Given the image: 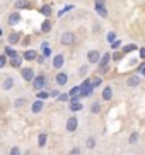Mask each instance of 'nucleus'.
Instances as JSON below:
<instances>
[{"label":"nucleus","instance_id":"obj_46","mask_svg":"<svg viewBox=\"0 0 145 155\" xmlns=\"http://www.w3.org/2000/svg\"><path fill=\"white\" fill-rule=\"evenodd\" d=\"M113 58H114V60H116V61H118V60H120V58H121V55H120V53H116V55H114V56H113Z\"/></svg>","mask_w":145,"mask_h":155},{"label":"nucleus","instance_id":"obj_14","mask_svg":"<svg viewBox=\"0 0 145 155\" xmlns=\"http://www.w3.org/2000/svg\"><path fill=\"white\" fill-rule=\"evenodd\" d=\"M2 87H4V91H10L14 87V78L12 77H7L4 80V84H2Z\"/></svg>","mask_w":145,"mask_h":155},{"label":"nucleus","instance_id":"obj_10","mask_svg":"<svg viewBox=\"0 0 145 155\" xmlns=\"http://www.w3.org/2000/svg\"><path fill=\"white\" fill-rule=\"evenodd\" d=\"M101 97H103L104 101H111L113 99V89H111V87H104V91H103Z\"/></svg>","mask_w":145,"mask_h":155},{"label":"nucleus","instance_id":"obj_24","mask_svg":"<svg viewBox=\"0 0 145 155\" xmlns=\"http://www.w3.org/2000/svg\"><path fill=\"white\" fill-rule=\"evenodd\" d=\"M43 56L45 58L51 56V48H48V43H43Z\"/></svg>","mask_w":145,"mask_h":155},{"label":"nucleus","instance_id":"obj_40","mask_svg":"<svg viewBox=\"0 0 145 155\" xmlns=\"http://www.w3.org/2000/svg\"><path fill=\"white\" fill-rule=\"evenodd\" d=\"M86 73H87V67H82V68H80V75H82V77H84Z\"/></svg>","mask_w":145,"mask_h":155},{"label":"nucleus","instance_id":"obj_1","mask_svg":"<svg viewBox=\"0 0 145 155\" xmlns=\"http://www.w3.org/2000/svg\"><path fill=\"white\" fill-rule=\"evenodd\" d=\"M60 43H62L63 46L73 45V43H75V34H73V32H70V31L62 32V34H60Z\"/></svg>","mask_w":145,"mask_h":155},{"label":"nucleus","instance_id":"obj_15","mask_svg":"<svg viewBox=\"0 0 145 155\" xmlns=\"http://www.w3.org/2000/svg\"><path fill=\"white\" fill-rule=\"evenodd\" d=\"M86 147L89 148V150L96 148V138H94V137H87V138H86Z\"/></svg>","mask_w":145,"mask_h":155},{"label":"nucleus","instance_id":"obj_13","mask_svg":"<svg viewBox=\"0 0 145 155\" xmlns=\"http://www.w3.org/2000/svg\"><path fill=\"white\" fill-rule=\"evenodd\" d=\"M68 96H70V99H75V97H80V85H75L70 89V92H68Z\"/></svg>","mask_w":145,"mask_h":155},{"label":"nucleus","instance_id":"obj_41","mask_svg":"<svg viewBox=\"0 0 145 155\" xmlns=\"http://www.w3.org/2000/svg\"><path fill=\"white\" fill-rule=\"evenodd\" d=\"M99 84H101V78H96L94 82H92V85H94V87H97Z\"/></svg>","mask_w":145,"mask_h":155},{"label":"nucleus","instance_id":"obj_30","mask_svg":"<svg viewBox=\"0 0 145 155\" xmlns=\"http://www.w3.org/2000/svg\"><path fill=\"white\" fill-rule=\"evenodd\" d=\"M133 50H137V45H126L125 48H123L125 53H130V51H133Z\"/></svg>","mask_w":145,"mask_h":155},{"label":"nucleus","instance_id":"obj_36","mask_svg":"<svg viewBox=\"0 0 145 155\" xmlns=\"http://www.w3.org/2000/svg\"><path fill=\"white\" fill-rule=\"evenodd\" d=\"M137 140H138V133H133V135H130V143H135Z\"/></svg>","mask_w":145,"mask_h":155},{"label":"nucleus","instance_id":"obj_4","mask_svg":"<svg viewBox=\"0 0 145 155\" xmlns=\"http://www.w3.org/2000/svg\"><path fill=\"white\" fill-rule=\"evenodd\" d=\"M99 60H101L99 51L92 50V51H89V53H87V61H89V63H99Z\"/></svg>","mask_w":145,"mask_h":155},{"label":"nucleus","instance_id":"obj_2","mask_svg":"<svg viewBox=\"0 0 145 155\" xmlns=\"http://www.w3.org/2000/svg\"><path fill=\"white\" fill-rule=\"evenodd\" d=\"M21 77L26 80V82H32L34 80V70L32 68H29V67H24V68H21Z\"/></svg>","mask_w":145,"mask_h":155},{"label":"nucleus","instance_id":"obj_12","mask_svg":"<svg viewBox=\"0 0 145 155\" xmlns=\"http://www.w3.org/2000/svg\"><path fill=\"white\" fill-rule=\"evenodd\" d=\"M126 85H128V87H137V85H140V77H137V75L130 77V78L126 80Z\"/></svg>","mask_w":145,"mask_h":155},{"label":"nucleus","instance_id":"obj_8","mask_svg":"<svg viewBox=\"0 0 145 155\" xmlns=\"http://www.w3.org/2000/svg\"><path fill=\"white\" fill-rule=\"evenodd\" d=\"M68 107H70V111H80L82 107H84V104L79 101V97H75V99L70 101V106H68Z\"/></svg>","mask_w":145,"mask_h":155},{"label":"nucleus","instance_id":"obj_23","mask_svg":"<svg viewBox=\"0 0 145 155\" xmlns=\"http://www.w3.org/2000/svg\"><path fill=\"white\" fill-rule=\"evenodd\" d=\"M41 31L43 32H50L51 31V22L50 21H45V22L41 24Z\"/></svg>","mask_w":145,"mask_h":155},{"label":"nucleus","instance_id":"obj_45","mask_svg":"<svg viewBox=\"0 0 145 155\" xmlns=\"http://www.w3.org/2000/svg\"><path fill=\"white\" fill-rule=\"evenodd\" d=\"M140 56L145 60V48H142V50H140Z\"/></svg>","mask_w":145,"mask_h":155},{"label":"nucleus","instance_id":"obj_33","mask_svg":"<svg viewBox=\"0 0 145 155\" xmlns=\"http://www.w3.org/2000/svg\"><path fill=\"white\" fill-rule=\"evenodd\" d=\"M22 104H26V99H24V97H22V99H15V102H14L15 107H21Z\"/></svg>","mask_w":145,"mask_h":155},{"label":"nucleus","instance_id":"obj_43","mask_svg":"<svg viewBox=\"0 0 145 155\" xmlns=\"http://www.w3.org/2000/svg\"><path fill=\"white\" fill-rule=\"evenodd\" d=\"M38 63H45V56H38Z\"/></svg>","mask_w":145,"mask_h":155},{"label":"nucleus","instance_id":"obj_9","mask_svg":"<svg viewBox=\"0 0 145 155\" xmlns=\"http://www.w3.org/2000/svg\"><path fill=\"white\" fill-rule=\"evenodd\" d=\"M55 82L58 84V85H65V84L68 82V75L65 72L58 73V75H56V78H55Z\"/></svg>","mask_w":145,"mask_h":155},{"label":"nucleus","instance_id":"obj_35","mask_svg":"<svg viewBox=\"0 0 145 155\" xmlns=\"http://www.w3.org/2000/svg\"><path fill=\"white\" fill-rule=\"evenodd\" d=\"M68 99H70L68 94H60V96H58V101H62V102H67Z\"/></svg>","mask_w":145,"mask_h":155},{"label":"nucleus","instance_id":"obj_18","mask_svg":"<svg viewBox=\"0 0 145 155\" xmlns=\"http://www.w3.org/2000/svg\"><path fill=\"white\" fill-rule=\"evenodd\" d=\"M24 58L31 61V60H36V58H38V55H36V51H34V50H27L26 53H24Z\"/></svg>","mask_w":145,"mask_h":155},{"label":"nucleus","instance_id":"obj_25","mask_svg":"<svg viewBox=\"0 0 145 155\" xmlns=\"http://www.w3.org/2000/svg\"><path fill=\"white\" fill-rule=\"evenodd\" d=\"M9 43H10V45H15V43H19V34H17V32H12V34H9Z\"/></svg>","mask_w":145,"mask_h":155},{"label":"nucleus","instance_id":"obj_42","mask_svg":"<svg viewBox=\"0 0 145 155\" xmlns=\"http://www.w3.org/2000/svg\"><path fill=\"white\" fill-rule=\"evenodd\" d=\"M50 96H53V97H58L60 94H58V91H51V92H50Z\"/></svg>","mask_w":145,"mask_h":155},{"label":"nucleus","instance_id":"obj_19","mask_svg":"<svg viewBox=\"0 0 145 155\" xmlns=\"http://www.w3.org/2000/svg\"><path fill=\"white\" fill-rule=\"evenodd\" d=\"M21 63H22V58H21V56H14V58H10V65H12V67H15V68H17V67H21Z\"/></svg>","mask_w":145,"mask_h":155},{"label":"nucleus","instance_id":"obj_6","mask_svg":"<svg viewBox=\"0 0 145 155\" xmlns=\"http://www.w3.org/2000/svg\"><path fill=\"white\" fill-rule=\"evenodd\" d=\"M7 22H9L10 26H15V24H19V22H21V14H19V12H12V14H9Z\"/></svg>","mask_w":145,"mask_h":155},{"label":"nucleus","instance_id":"obj_37","mask_svg":"<svg viewBox=\"0 0 145 155\" xmlns=\"http://www.w3.org/2000/svg\"><path fill=\"white\" fill-rule=\"evenodd\" d=\"M5 61H7V58H5L4 55H0V68H2V67H5Z\"/></svg>","mask_w":145,"mask_h":155},{"label":"nucleus","instance_id":"obj_3","mask_svg":"<svg viewBox=\"0 0 145 155\" xmlns=\"http://www.w3.org/2000/svg\"><path fill=\"white\" fill-rule=\"evenodd\" d=\"M45 84H46L45 75H36L34 80H32V87H34V91H38V92H41V89L45 87Z\"/></svg>","mask_w":145,"mask_h":155},{"label":"nucleus","instance_id":"obj_28","mask_svg":"<svg viewBox=\"0 0 145 155\" xmlns=\"http://www.w3.org/2000/svg\"><path fill=\"white\" fill-rule=\"evenodd\" d=\"M106 38H108V41L111 43V45H113V43L116 41V38H118V36H116V32H113V31H109V32H108V36H106Z\"/></svg>","mask_w":145,"mask_h":155},{"label":"nucleus","instance_id":"obj_34","mask_svg":"<svg viewBox=\"0 0 145 155\" xmlns=\"http://www.w3.org/2000/svg\"><path fill=\"white\" fill-rule=\"evenodd\" d=\"M10 155H21V148L19 147H12L10 148Z\"/></svg>","mask_w":145,"mask_h":155},{"label":"nucleus","instance_id":"obj_16","mask_svg":"<svg viewBox=\"0 0 145 155\" xmlns=\"http://www.w3.org/2000/svg\"><path fill=\"white\" fill-rule=\"evenodd\" d=\"M46 140H48V135H46V133H41L39 137H38V147L43 148V147L46 145Z\"/></svg>","mask_w":145,"mask_h":155},{"label":"nucleus","instance_id":"obj_29","mask_svg":"<svg viewBox=\"0 0 145 155\" xmlns=\"http://www.w3.org/2000/svg\"><path fill=\"white\" fill-rule=\"evenodd\" d=\"M68 155H82V150L79 148V147H73L72 150L68 152Z\"/></svg>","mask_w":145,"mask_h":155},{"label":"nucleus","instance_id":"obj_32","mask_svg":"<svg viewBox=\"0 0 145 155\" xmlns=\"http://www.w3.org/2000/svg\"><path fill=\"white\" fill-rule=\"evenodd\" d=\"M72 9H73V5H67V7H65L63 10H60V12H58V15H60V17H62V15H63V14H67L68 10H72Z\"/></svg>","mask_w":145,"mask_h":155},{"label":"nucleus","instance_id":"obj_26","mask_svg":"<svg viewBox=\"0 0 145 155\" xmlns=\"http://www.w3.org/2000/svg\"><path fill=\"white\" fill-rule=\"evenodd\" d=\"M91 113H92V114L101 113V104H99V102H92V106H91Z\"/></svg>","mask_w":145,"mask_h":155},{"label":"nucleus","instance_id":"obj_5","mask_svg":"<svg viewBox=\"0 0 145 155\" xmlns=\"http://www.w3.org/2000/svg\"><path fill=\"white\" fill-rule=\"evenodd\" d=\"M79 126V119L75 118V116H72V118L67 119V131H75Z\"/></svg>","mask_w":145,"mask_h":155},{"label":"nucleus","instance_id":"obj_31","mask_svg":"<svg viewBox=\"0 0 145 155\" xmlns=\"http://www.w3.org/2000/svg\"><path fill=\"white\" fill-rule=\"evenodd\" d=\"M46 97H50V92H38V99L39 101H43V99H46Z\"/></svg>","mask_w":145,"mask_h":155},{"label":"nucleus","instance_id":"obj_20","mask_svg":"<svg viewBox=\"0 0 145 155\" xmlns=\"http://www.w3.org/2000/svg\"><path fill=\"white\" fill-rule=\"evenodd\" d=\"M109 60H111V55H109V53H104V56H101L99 61H101V67H103V68L109 63Z\"/></svg>","mask_w":145,"mask_h":155},{"label":"nucleus","instance_id":"obj_27","mask_svg":"<svg viewBox=\"0 0 145 155\" xmlns=\"http://www.w3.org/2000/svg\"><path fill=\"white\" fill-rule=\"evenodd\" d=\"M5 55L9 56V58H14V56H17V53H15L10 46H5Z\"/></svg>","mask_w":145,"mask_h":155},{"label":"nucleus","instance_id":"obj_22","mask_svg":"<svg viewBox=\"0 0 145 155\" xmlns=\"http://www.w3.org/2000/svg\"><path fill=\"white\" fill-rule=\"evenodd\" d=\"M39 12L43 15H46V17H48V15H51V7H50V5H43V7L39 9Z\"/></svg>","mask_w":145,"mask_h":155},{"label":"nucleus","instance_id":"obj_17","mask_svg":"<svg viewBox=\"0 0 145 155\" xmlns=\"http://www.w3.org/2000/svg\"><path fill=\"white\" fill-rule=\"evenodd\" d=\"M94 9H96V12H97L101 17H106V15H108V10L104 9V5H94Z\"/></svg>","mask_w":145,"mask_h":155},{"label":"nucleus","instance_id":"obj_21","mask_svg":"<svg viewBox=\"0 0 145 155\" xmlns=\"http://www.w3.org/2000/svg\"><path fill=\"white\" fill-rule=\"evenodd\" d=\"M26 7H29V2L27 0H17L15 2V9H26Z\"/></svg>","mask_w":145,"mask_h":155},{"label":"nucleus","instance_id":"obj_7","mask_svg":"<svg viewBox=\"0 0 145 155\" xmlns=\"http://www.w3.org/2000/svg\"><path fill=\"white\" fill-rule=\"evenodd\" d=\"M53 67L55 68H62L63 67V63H65V56L63 55H56V56H53Z\"/></svg>","mask_w":145,"mask_h":155},{"label":"nucleus","instance_id":"obj_44","mask_svg":"<svg viewBox=\"0 0 145 155\" xmlns=\"http://www.w3.org/2000/svg\"><path fill=\"white\" fill-rule=\"evenodd\" d=\"M106 0H96V5H104Z\"/></svg>","mask_w":145,"mask_h":155},{"label":"nucleus","instance_id":"obj_38","mask_svg":"<svg viewBox=\"0 0 145 155\" xmlns=\"http://www.w3.org/2000/svg\"><path fill=\"white\" fill-rule=\"evenodd\" d=\"M111 46H113L114 50H118L120 46H121V41H120V39H116V41H114V43H113V45H111Z\"/></svg>","mask_w":145,"mask_h":155},{"label":"nucleus","instance_id":"obj_11","mask_svg":"<svg viewBox=\"0 0 145 155\" xmlns=\"http://www.w3.org/2000/svg\"><path fill=\"white\" fill-rule=\"evenodd\" d=\"M41 109H43V101H39V99L34 101V104L31 106V111L34 114H38V113H41Z\"/></svg>","mask_w":145,"mask_h":155},{"label":"nucleus","instance_id":"obj_39","mask_svg":"<svg viewBox=\"0 0 145 155\" xmlns=\"http://www.w3.org/2000/svg\"><path fill=\"white\" fill-rule=\"evenodd\" d=\"M138 70H140V73L145 77V63H143V65H140V68H138Z\"/></svg>","mask_w":145,"mask_h":155}]
</instances>
